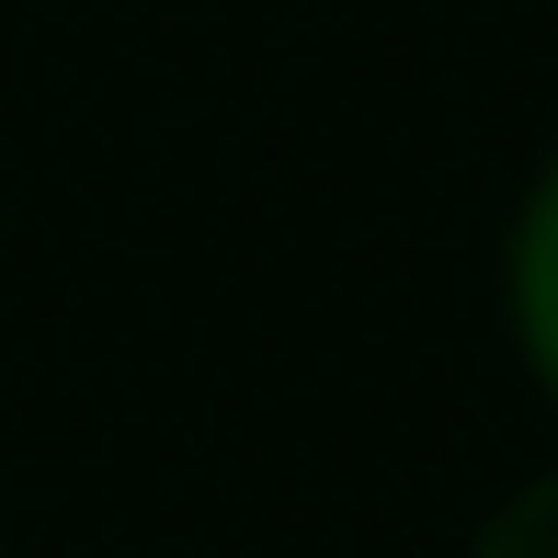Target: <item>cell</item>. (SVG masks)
Returning <instances> with one entry per match:
<instances>
[{
    "label": "cell",
    "mask_w": 558,
    "mask_h": 558,
    "mask_svg": "<svg viewBox=\"0 0 558 558\" xmlns=\"http://www.w3.org/2000/svg\"><path fill=\"white\" fill-rule=\"evenodd\" d=\"M501 308H513L524 376H536L547 411H558V160L524 183V206H513V240H501Z\"/></svg>",
    "instance_id": "obj_1"
},
{
    "label": "cell",
    "mask_w": 558,
    "mask_h": 558,
    "mask_svg": "<svg viewBox=\"0 0 558 558\" xmlns=\"http://www.w3.org/2000/svg\"><path fill=\"white\" fill-rule=\"evenodd\" d=\"M456 558H558V456H547L536 478H513V490L468 524V547H456Z\"/></svg>",
    "instance_id": "obj_2"
},
{
    "label": "cell",
    "mask_w": 558,
    "mask_h": 558,
    "mask_svg": "<svg viewBox=\"0 0 558 558\" xmlns=\"http://www.w3.org/2000/svg\"><path fill=\"white\" fill-rule=\"evenodd\" d=\"M0 558H12V524H0Z\"/></svg>",
    "instance_id": "obj_3"
}]
</instances>
